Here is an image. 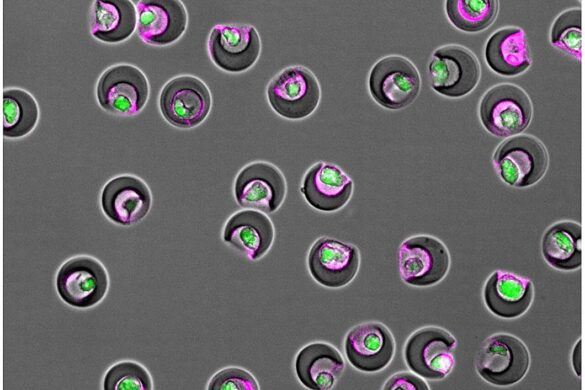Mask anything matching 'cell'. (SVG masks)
Returning a JSON list of instances; mask_svg holds the SVG:
<instances>
[{"label": "cell", "instance_id": "cell-1", "mask_svg": "<svg viewBox=\"0 0 585 390\" xmlns=\"http://www.w3.org/2000/svg\"><path fill=\"white\" fill-rule=\"evenodd\" d=\"M478 112L483 127L491 135L509 138L528 128L533 118V105L521 87L502 83L482 96Z\"/></svg>", "mask_w": 585, "mask_h": 390}, {"label": "cell", "instance_id": "cell-2", "mask_svg": "<svg viewBox=\"0 0 585 390\" xmlns=\"http://www.w3.org/2000/svg\"><path fill=\"white\" fill-rule=\"evenodd\" d=\"M492 159L500 179L516 188H527L538 183L549 165L544 144L528 134L515 135L503 141Z\"/></svg>", "mask_w": 585, "mask_h": 390}, {"label": "cell", "instance_id": "cell-3", "mask_svg": "<svg viewBox=\"0 0 585 390\" xmlns=\"http://www.w3.org/2000/svg\"><path fill=\"white\" fill-rule=\"evenodd\" d=\"M530 367L527 346L518 337L508 333L489 336L476 356L477 374L487 383L508 387L520 382Z\"/></svg>", "mask_w": 585, "mask_h": 390}, {"label": "cell", "instance_id": "cell-4", "mask_svg": "<svg viewBox=\"0 0 585 390\" xmlns=\"http://www.w3.org/2000/svg\"><path fill=\"white\" fill-rule=\"evenodd\" d=\"M368 88L373 100L381 107L400 110L418 97L421 77L409 59L400 55H389L372 66Z\"/></svg>", "mask_w": 585, "mask_h": 390}, {"label": "cell", "instance_id": "cell-5", "mask_svg": "<svg viewBox=\"0 0 585 390\" xmlns=\"http://www.w3.org/2000/svg\"><path fill=\"white\" fill-rule=\"evenodd\" d=\"M266 94L271 108L279 116L290 120L310 116L321 98L317 78L301 65L289 66L275 75L267 86Z\"/></svg>", "mask_w": 585, "mask_h": 390}, {"label": "cell", "instance_id": "cell-6", "mask_svg": "<svg viewBox=\"0 0 585 390\" xmlns=\"http://www.w3.org/2000/svg\"><path fill=\"white\" fill-rule=\"evenodd\" d=\"M456 338L447 330L427 326L416 330L404 346L407 367L426 380H442L455 365Z\"/></svg>", "mask_w": 585, "mask_h": 390}, {"label": "cell", "instance_id": "cell-7", "mask_svg": "<svg viewBox=\"0 0 585 390\" xmlns=\"http://www.w3.org/2000/svg\"><path fill=\"white\" fill-rule=\"evenodd\" d=\"M55 285L63 302L73 308L87 309L103 300L109 288V277L96 258L80 255L60 266Z\"/></svg>", "mask_w": 585, "mask_h": 390}, {"label": "cell", "instance_id": "cell-8", "mask_svg": "<svg viewBox=\"0 0 585 390\" xmlns=\"http://www.w3.org/2000/svg\"><path fill=\"white\" fill-rule=\"evenodd\" d=\"M398 267L404 283L415 287L433 286L449 271V251L436 237L426 234L412 236L398 248Z\"/></svg>", "mask_w": 585, "mask_h": 390}, {"label": "cell", "instance_id": "cell-9", "mask_svg": "<svg viewBox=\"0 0 585 390\" xmlns=\"http://www.w3.org/2000/svg\"><path fill=\"white\" fill-rule=\"evenodd\" d=\"M432 89L449 98H461L478 85L481 68L476 56L461 45L437 48L428 65Z\"/></svg>", "mask_w": 585, "mask_h": 390}, {"label": "cell", "instance_id": "cell-10", "mask_svg": "<svg viewBox=\"0 0 585 390\" xmlns=\"http://www.w3.org/2000/svg\"><path fill=\"white\" fill-rule=\"evenodd\" d=\"M212 107V96L199 78L181 75L168 81L159 96L162 116L178 128H193L201 124Z\"/></svg>", "mask_w": 585, "mask_h": 390}, {"label": "cell", "instance_id": "cell-11", "mask_svg": "<svg viewBox=\"0 0 585 390\" xmlns=\"http://www.w3.org/2000/svg\"><path fill=\"white\" fill-rule=\"evenodd\" d=\"M96 97L105 111L118 116H133L143 109L148 100L149 83L136 66L115 65L99 77Z\"/></svg>", "mask_w": 585, "mask_h": 390}, {"label": "cell", "instance_id": "cell-12", "mask_svg": "<svg viewBox=\"0 0 585 390\" xmlns=\"http://www.w3.org/2000/svg\"><path fill=\"white\" fill-rule=\"evenodd\" d=\"M208 53L221 70L240 73L251 68L261 53V39L249 24H219L208 37Z\"/></svg>", "mask_w": 585, "mask_h": 390}, {"label": "cell", "instance_id": "cell-13", "mask_svg": "<svg viewBox=\"0 0 585 390\" xmlns=\"http://www.w3.org/2000/svg\"><path fill=\"white\" fill-rule=\"evenodd\" d=\"M286 191L282 172L264 161L246 165L234 181V197L238 205L264 213L277 211L285 199Z\"/></svg>", "mask_w": 585, "mask_h": 390}, {"label": "cell", "instance_id": "cell-14", "mask_svg": "<svg viewBox=\"0 0 585 390\" xmlns=\"http://www.w3.org/2000/svg\"><path fill=\"white\" fill-rule=\"evenodd\" d=\"M360 254L356 246L334 238L321 237L311 246L307 266L312 278L322 286L341 288L356 276Z\"/></svg>", "mask_w": 585, "mask_h": 390}, {"label": "cell", "instance_id": "cell-15", "mask_svg": "<svg viewBox=\"0 0 585 390\" xmlns=\"http://www.w3.org/2000/svg\"><path fill=\"white\" fill-rule=\"evenodd\" d=\"M348 362L357 370L375 373L385 369L393 359L395 341L390 330L380 322H365L351 328L344 340Z\"/></svg>", "mask_w": 585, "mask_h": 390}, {"label": "cell", "instance_id": "cell-16", "mask_svg": "<svg viewBox=\"0 0 585 390\" xmlns=\"http://www.w3.org/2000/svg\"><path fill=\"white\" fill-rule=\"evenodd\" d=\"M100 204L110 221L122 226H131L148 214L152 197L149 187L143 180L133 175H120L105 184Z\"/></svg>", "mask_w": 585, "mask_h": 390}, {"label": "cell", "instance_id": "cell-17", "mask_svg": "<svg viewBox=\"0 0 585 390\" xmlns=\"http://www.w3.org/2000/svg\"><path fill=\"white\" fill-rule=\"evenodd\" d=\"M137 33L150 45L164 46L177 41L185 32L188 15L179 0H142L136 4Z\"/></svg>", "mask_w": 585, "mask_h": 390}, {"label": "cell", "instance_id": "cell-18", "mask_svg": "<svg viewBox=\"0 0 585 390\" xmlns=\"http://www.w3.org/2000/svg\"><path fill=\"white\" fill-rule=\"evenodd\" d=\"M354 183L337 165L317 162L304 175L300 188L306 202L321 212H335L350 200Z\"/></svg>", "mask_w": 585, "mask_h": 390}, {"label": "cell", "instance_id": "cell-19", "mask_svg": "<svg viewBox=\"0 0 585 390\" xmlns=\"http://www.w3.org/2000/svg\"><path fill=\"white\" fill-rule=\"evenodd\" d=\"M483 301L495 316L514 319L525 314L534 298V286L530 279L509 271L496 270L483 286Z\"/></svg>", "mask_w": 585, "mask_h": 390}, {"label": "cell", "instance_id": "cell-20", "mask_svg": "<svg viewBox=\"0 0 585 390\" xmlns=\"http://www.w3.org/2000/svg\"><path fill=\"white\" fill-rule=\"evenodd\" d=\"M223 241L249 260L263 257L274 241V226L261 211L244 209L228 218L223 229Z\"/></svg>", "mask_w": 585, "mask_h": 390}, {"label": "cell", "instance_id": "cell-21", "mask_svg": "<svg viewBox=\"0 0 585 390\" xmlns=\"http://www.w3.org/2000/svg\"><path fill=\"white\" fill-rule=\"evenodd\" d=\"M294 367L298 380L307 389L329 390L342 375L345 362L334 346L314 342L297 353Z\"/></svg>", "mask_w": 585, "mask_h": 390}, {"label": "cell", "instance_id": "cell-22", "mask_svg": "<svg viewBox=\"0 0 585 390\" xmlns=\"http://www.w3.org/2000/svg\"><path fill=\"white\" fill-rule=\"evenodd\" d=\"M484 57L489 68L504 77L518 76L532 64L526 34L514 26L498 29L488 38Z\"/></svg>", "mask_w": 585, "mask_h": 390}, {"label": "cell", "instance_id": "cell-23", "mask_svg": "<svg viewBox=\"0 0 585 390\" xmlns=\"http://www.w3.org/2000/svg\"><path fill=\"white\" fill-rule=\"evenodd\" d=\"M544 260L554 269L574 271L582 266V226L564 220L552 224L541 239Z\"/></svg>", "mask_w": 585, "mask_h": 390}, {"label": "cell", "instance_id": "cell-24", "mask_svg": "<svg viewBox=\"0 0 585 390\" xmlns=\"http://www.w3.org/2000/svg\"><path fill=\"white\" fill-rule=\"evenodd\" d=\"M137 26V12L129 0L94 1L90 16L93 37L105 43L129 38Z\"/></svg>", "mask_w": 585, "mask_h": 390}, {"label": "cell", "instance_id": "cell-25", "mask_svg": "<svg viewBox=\"0 0 585 390\" xmlns=\"http://www.w3.org/2000/svg\"><path fill=\"white\" fill-rule=\"evenodd\" d=\"M3 98V135L17 139L29 134L37 124L39 108L34 97L19 88L6 89Z\"/></svg>", "mask_w": 585, "mask_h": 390}, {"label": "cell", "instance_id": "cell-26", "mask_svg": "<svg viewBox=\"0 0 585 390\" xmlns=\"http://www.w3.org/2000/svg\"><path fill=\"white\" fill-rule=\"evenodd\" d=\"M496 0H448L446 15L450 23L463 32L476 33L487 29L496 19Z\"/></svg>", "mask_w": 585, "mask_h": 390}, {"label": "cell", "instance_id": "cell-27", "mask_svg": "<svg viewBox=\"0 0 585 390\" xmlns=\"http://www.w3.org/2000/svg\"><path fill=\"white\" fill-rule=\"evenodd\" d=\"M550 43L580 61L583 49L582 10L571 8L560 13L550 30Z\"/></svg>", "mask_w": 585, "mask_h": 390}, {"label": "cell", "instance_id": "cell-28", "mask_svg": "<svg viewBox=\"0 0 585 390\" xmlns=\"http://www.w3.org/2000/svg\"><path fill=\"white\" fill-rule=\"evenodd\" d=\"M153 383L147 369L134 361L111 366L103 379L104 390H151Z\"/></svg>", "mask_w": 585, "mask_h": 390}, {"label": "cell", "instance_id": "cell-29", "mask_svg": "<svg viewBox=\"0 0 585 390\" xmlns=\"http://www.w3.org/2000/svg\"><path fill=\"white\" fill-rule=\"evenodd\" d=\"M208 390H258L260 389L254 376L239 367H227L210 379Z\"/></svg>", "mask_w": 585, "mask_h": 390}, {"label": "cell", "instance_id": "cell-30", "mask_svg": "<svg viewBox=\"0 0 585 390\" xmlns=\"http://www.w3.org/2000/svg\"><path fill=\"white\" fill-rule=\"evenodd\" d=\"M382 389L429 390L430 387L422 377L413 372H399L389 377L384 383Z\"/></svg>", "mask_w": 585, "mask_h": 390}, {"label": "cell", "instance_id": "cell-31", "mask_svg": "<svg viewBox=\"0 0 585 390\" xmlns=\"http://www.w3.org/2000/svg\"><path fill=\"white\" fill-rule=\"evenodd\" d=\"M571 363L574 373L577 377H581L582 374V340H577L571 355Z\"/></svg>", "mask_w": 585, "mask_h": 390}]
</instances>
